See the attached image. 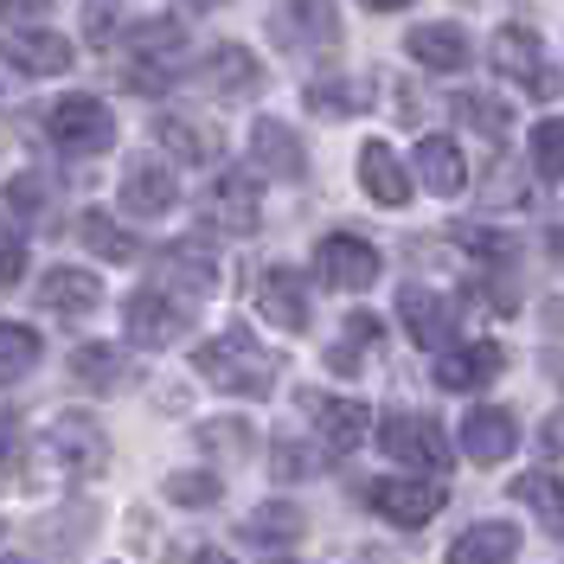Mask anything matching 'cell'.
<instances>
[{"mask_svg":"<svg viewBox=\"0 0 564 564\" xmlns=\"http://www.w3.org/2000/svg\"><path fill=\"white\" fill-rule=\"evenodd\" d=\"M45 129H52V141L65 148V154H104V148H116V116H109L104 97H65V104H52V116H45Z\"/></svg>","mask_w":564,"mask_h":564,"instance_id":"2","label":"cell"},{"mask_svg":"<svg viewBox=\"0 0 564 564\" xmlns=\"http://www.w3.org/2000/svg\"><path fill=\"white\" fill-rule=\"evenodd\" d=\"M302 411L315 417V430L334 443V449H359L366 430H372V411L352 404V398H327V391H302Z\"/></svg>","mask_w":564,"mask_h":564,"instance_id":"12","label":"cell"},{"mask_svg":"<svg viewBox=\"0 0 564 564\" xmlns=\"http://www.w3.org/2000/svg\"><path fill=\"white\" fill-rule=\"evenodd\" d=\"M199 84L225 90V97H245V90H257V58H250L245 45H218V52H206V65H199Z\"/></svg>","mask_w":564,"mask_h":564,"instance_id":"23","label":"cell"},{"mask_svg":"<svg viewBox=\"0 0 564 564\" xmlns=\"http://www.w3.org/2000/svg\"><path fill=\"white\" fill-rule=\"evenodd\" d=\"M180 39H186V33H180L174 20H141L129 45H135L141 58H174V52H180Z\"/></svg>","mask_w":564,"mask_h":564,"instance_id":"33","label":"cell"},{"mask_svg":"<svg viewBox=\"0 0 564 564\" xmlns=\"http://www.w3.org/2000/svg\"><path fill=\"white\" fill-rule=\"evenodd\" d=\"M276 564H289V558H276Z\"/></svg>","mask_w":564,"mask_h":564,"instance_id":"48","label":"cell"},{"mask_svg":"<svg viewBox=\"0 0 564 564\" xmlns=\"http://www.w3.org/2000/svg\"><path fill=\"white\" fill-rule=\"evenodd\" d=\"M359 186H366L379 206H404V199H411V174H404V161L391 154L386 141H366V148H359Z\"/></svg>","mask_w":564,"mask_h":564,"instance_id":"19","label":"cell"},{"mask_svg":"<svg viewBox=\"0 0 564 564\" xmlns=\"http://www.w3.org/2000/svg\"><path fill=\"white\" fill-rule=\"evenodd\" d=\"M70 372H77L90 391H109V386H122V352L116 347H77Z\"/></svg>","mask_w":564,"mask_h":564,"instance_id":"28","label":"cell"},{"mask_svg":"<svg viewBox=\"0 0 564 564\" xmlns=\"http://www.w3.org/2000/svg\"><path fill=\"white\" fill-rule=\"evenodd\" d=\"M315 263H321V282H334V289H372V282H379V270H386V257L366 245V238H352V231L321 238Z\"/></svg>","mask_w":564,"mask_h":564,"instance_id":"8","label":"cell"},{"mask_svg":"<svg viewBox=\"0 0 564 564\" xmlns=\"http://www.w3.org/2000/svg\"><path fill=\"white\" fill-rule=\"evenodd\" d=\"M532 167L545 180H564V116H552V122L532 129Z\"/></svg>","mask_w":564,"mask_h":564,"instance_id":"32","label":"cell"},{"mask_svg":"<svg viewBox=\"0 0 564 564\" xmlns=\"http://www.w3.org/2000/svg\"><path fill=\"white\" fill-rule=\"evenodd\" d=\"M45 449H52V462L65 468L70 481H97V475L109 468V436L90 417H77V411L52 417V430H45Z\"/></svg>","mask_w":564,"mask_h":564,"instance_id":"3","label":"cell"},{"mask_svg":"<svg viewBox=\"0 0 564 564\" xmlns=\"http://www.w3.org/2000/svg\"><path fill=\"white\" fill-rule=\"evenodd\" d=\"M245 532L257 545H295V539H302V513H295V507H257L245 520Z\"/></svg>","mask_w":564,"mask_h":564,"instance_id":"27","label":"cell"},{"mask_svg":"<svg viewBox=\"0 0 564 564\" xmlns=\"http://www.w3.org/2000/svg\"><path fill=\"white\" fill-rule=\"evenodd\" d=\"M552 250H558V257H564V225H558V231H552Z\"/></svg>","mask_w":564,"mask_h":564,"instance_id":"45","label":"cell"},{"mask_svg":"<svg viewBox=\"0 0 564 564\" xmlns=\"http://www.w3.org/2000/svg\"><path fill=\"white\" fill-rule=\"evenodd\" d=\"M39 302L52 315H90L104 302V282L90 276V270H52V276L39 282Z\"/></svg>","mask_w":564,"mask_h":564,"instance_id":"22","label":"cell"},{"mask_svg":"<svg viewBox=\"0 0 564 564\" xmlns=\"http://www.w3.org/2000/svg\"><path fill=\"white\" fill-rule=\"evenodd\" d=\"M513 552H520V532L507 520H475L449 545V564H513Z\"/></svg>","mask_w":564,"mask_h":564,"instance_id":"20","label":"cell"},{"mask_svg":"<svg viewBox=\"0 0 564 564\" xmlns=\"http://www.w3.org/2000/svg\"><path fill=\"white\" fill-rule=\"evenodd\" d=\"M494 70L507 84H527V97H552L558 90V77H552L545 52H539V33H527V26H500L494 33Z\"/></svg>","mask_w":564,"mask_h":564,"instance_id":"6","label":"cell"},{"mask_svg":"<svg viewBox=\"0 0 564 564\" xmlns=\"http://www.w3.org/2000/svg\"><path fill=\"white\" fill-rule=\"evenodd\" d=\"M180 199V180L167 161H129V174H122V206L141 212V218H154V212H174Z\"/></svg>","mask_w":564,"mask_h":564,"instance_id":"15","label":"cell"},{"mask_svg":"<svg viewBox=\"0 0 564 564\" xmlns=\"http://www.w3.org/2000/svg\"><path fill=\"white\" fill-rule=\"evenodd\" d=\"M500 366H507V352L494 347V340H475V347H443L436 359V386L443 391H481L500 379Z\"/></svg>","mask_w":564,"mask_h":564,"instance_id":"11","label":"cell"},{"mask_svg":"<svg viewBox=\"0 0 564 564\" xmlns=\"http://www.w3.org/2000/svg\"><path fill=\"white\" fill-rule=\"evenodd\" d=\"M545 449H552V456H564V411H552V417H545Z\"/></svg>","mask_w":564,"mask_h":564,"instance_id":"42","label":"cell"},{"mask_svg":"<svg viewBox=\"0 0 564 564\" xmlns=\"http://www.w3.org/2000/svg\"><path fill=\"white\" fill-rule=\"evenodd\" d=\"M379 334H386V327H379L372 315H352L347 334H340V347L327 352V366H334V372H359V359L379 347Z\"/></svg>","mask_w":564,"mask_h":564,"instance_id":"26","label":"cell"},{"mask_svg":"<svg viewBox=\"0 0 564 564\" xmlns=\"http://www.w3.org/2000/svg\"><path fill=\"white\" fill-rule=\"evenodd\" d=\"M167 276H180L193 295H206V289H218V263L206 257V245H199V238H186V245L167 250Z\"/></svg>","mask_w":564,"mask_h":564,"instance_id":"25","label":"cell"},{"mask_svg":"<svg viewBox=\"0 0 564 564\" xmlns=\"http://www.w3.org/2000/svg\"><path fill=\"white\" fill-rule=\"evenodd\" d=\"M26 276V245L13 231H0V282H20Z\"/></svg>","mask_w":564,"mask_h":564,"instance_id":"38","label":"cell"},{"mask_svg":"<svg viewBox=\"0 0 564 564\" xmlns=\"http://www.w3.org/2000/svg\"><path fill=\"white\" fill-rule=\"evenodd\" d=\"M552 327H564V302H552Z\"/></svg>","mask_w":564,"mask_h":564,"instance_id":"44","label":"cell"},{"mask_svg":"<svg viewBox=\"0 0 564 564\" xmlns=\"http://www.w3.org/2000/svg\"><path fill=\"white\" fill-rule=\"evenodd\" d=\"M13 449H20V423L0 417V488H7V468H13Z\"/></svg>","mask_w":564,"mask_h":564,"instance_id":"40","label":"cell"},{"mask_svg":"<svg viewBox=\"0 0 564 564\" xmlns=\"http://www.w3.org/2000/svg\"><path fill=\"white\" fill-rule=\"evenodd\" d=\"M33 366H39V334L20 327V321H0V386L26 379Z\"/></svg>","mask_w":564,"mask_h":564,"instance_id":"24","label":"cell"},{"mask_svg":"<svg viewBox=\"0 0 564 564\" xmlns=\"http://www.w3.org/2000/svg\"><path fill=\"white\" fill-rule=\"evenodd\" d=\"M398 315H404V334H411L417 347H449V340H456V302L436 295V289H423V282H411V289L398 295Z\"/></svg>","mask_w":564,"mask_h":564,"instance_id":"10","label":"cell"},{"mask_svg":"<svg viewBox=\"0 0 564 564\" xmlns=\"http://www.w3.org/2000/svg\"><path fill=\"white\" fill-rule=\"evenodd\" d=\"M186 7H218V0H186Z\"/></svg>","mask_w":564,"mask_h":564,"instance_id":"46","label":"cell"},{"mask_svg":"<svg viewBox=\"0 0 564 564\" xmlns=\"http://www.w3.org/2000/svg\"><path fill=\"white\" fill-rule=\"evenodd\" d=\"M411 174L423 180V193H462L468 161H462V148L449 135H423L417 148H411Z\"/></svg>","mask_w":564,"mask_h":564,"instance_id":"17","label":"cell"},{"mask_svg":"<svg viewBox=\"0 0 564 564\" xmlns=\"http://www.w3.org/2000/svg\"><path fill=\"white\" fill-rule=\"evenodd\" d=\"M52 13V0H0V20L7 26H39Z\"/></svg>","mask_w":564,"mask_h":564,"instance_id":"37","label":"cell"},{"mask_svg":"<svg viewBox=\"0 0 564 564\" xmlns=\"http://www.w3.org/2000/svg\"><path fill=\"white\" fill-rule=\"evenodd\" d=\"M174 564H231V558H225V552H212V545H180Z\"/></svg>","mask_w":564,"mask_h":564,"instance_id":"41","label":"cell"},{"mask_svg":"<svg viewBox=\"0 0 564 564\" xmlns=\"http://www.w3.org/2000/svg\"><path fill=\"white\" fill-rule=\"evenodd\" d=\"M411 58L423 70H462L468 65V33H462L456 20H430L411 33Z\"/></svg>","mask_w":564,"mask_h":564,"instance_id":"21","label":"cell"},{"mask_svg":"<svg viewBox=\"0 0 564 564\" xmlns=\"http://www.w3.org/2000/svg\"><path fill=\"white\" fill-rule=\"evenodd\" d=\"M456 116L468 122V129H481L488 141L507 135V109L494 104V97H456Z\"/></svg>","mask_w":564,"mask_h":564,"instance_id":"34","label":"cell"},{"mask_svg":"<svg viewBox=\"0 0 564 564\" xmlns=\"http://www.w3.org/2000/svg\"><path fill=\"white\" fill-rule=\"evenodd\" d=\"M513 443H520V423L507 417L500 404H475V411L462 417V449L475 462H507Z\"/></svg>","mask_w":564,"mask_h":564,"instance_id":"14","label":"cell"},{"mask_svg":"<svg viewBox=\"0 0 564 564\" xmlns=\"http://www.w3.org/2000/svg\"><path fill=\"white\" fill-rule=\"evenodd\" d=\"M84 245L97 250V257H109V263H129V257H135V238H129L122 225H109L104 212L84 218Z\"/></svg>","mask_w":564,"mask_h":564,"instance_id":"29","label":"cell"},{"mask_svg":"<svg viewBox=\"0 0 564 564\" xmlns=\"http://www.w3.org/2000/svg\"><path fill=\"white\" fill-rule=\"evenodd\" d=\"M7 564H26V558H7Z\"/></svg>","mask_w":564,"mask_h":564,"instance_id":"47","label":"cell"},{"mask_svg":"<svg viewBox=\"0 0 564 564\" xmlns=\"http://www.w3.org/2000/svg\"><path fill=\"white\" fill-rule=\"evenodd\" d=\"M154 135L167 141L180 161H206V141H199V129H193V122H174V116H161V122H154Z\"/></svg>","mask_w":564,"mask_h":564,"instance_id":"35","label":"cell"},{"mask_svg":"<svg viewBox=\"0 0 564 564\" xmlns=\"http://www.w3.org/2000/svg\"><path fill=\"white\" fill-rule=\"evenodd\" d=\"M193 366H199V379H206V386L231 391V398H263V391L276 386V359L257 347L245 327H225L218 340L193 347Z\"/></svg>","mask_w":564,"mask_h":564,"instance_id":"1","label":"cell"},{"mask_svg":"<svg viewBox=\"0 0 564 564\" xmlns=\"http://www.w3.org/2000/svg\"><path fill=\"white\" fill-rule=\"evenodd\" d=\"M366 500H372V513H386L391 527H430L443 507H449V488L436 481V475H411V481H372L366 488Z\"/></svg>","mask_w":564,"mask_h":564,"instance_id":"4","label":"cell"},{"mask_svg":"<svg viewBox=\"0 0 564 564\" xmlns=\"http://www.w3.org/2000/svg\"><path fill=\"white\" fill-rule=\"evenodd\" d=\"M513 500L539 507V513H545V527L564 532V488H558V481H545V475H527V481H513Z\"/></svg>","mask_w":564,"mask_h":564,"instance_id":"30","label":"cell"},{"mask_svg":"<svg viewBox=\"0 0 564 564\" xmlns=\"http://www.w3.org/2000/svg\"><path fill=\"white\" fill-rule=\"evenodd\" d=\"M372 13H398V7H411V0H366Z\"/></svg>","mask_w":564,"mask_h":564,"instance_id":"43","label":"cell"},{"mask_svg":"<svg viewBox=\"0 0 564 564\" xmlns=\"http://www.w3.org/2000/svg\"><path fill=\"white\" fill-rule=\"evenodd\" d=\"M257 308H263L270 327L302 334V327H308V289H302L295 270H263V282H257Z\"/></svg>","mask_w":564,"mask_h":564,"instance_id":"13","label":"cell"},{"mask_svg":"<svg viewBox=\"0 0 564 564\" xmlns=\"http://www.w3.org/2000/svg\"><path fill=\"white\" fill-rule=\"evenodd\" d=\"M39 212V180H7L0 186V231H13L20 238V225Z\"/></svg>","mask_w":564,"mask_h":564,"instance_id":"31","label":"cell"},{"mask_svg":"<svg viewBox=\"0 0 564 564\" xmlns=\"http://www.w3.org/2000/svg\"><path fill=\"white\" fill-rule=\"evenodd\" d=\"M199 212H206V225H218V231H257V193H250L245 174H218L206 186Z\"/></svg>","mask_w":564,"mask_h":564,"instance_id":"16","label":"cell"},{"mask_svg":"<svg viewBox=\"0 0 564 564\" xmlns=\"http://www.w3.org/2000/svg\"><path fill=\"white\" fill-rule=\"evenodd\" d=\"M250 161H257V174H270V180H295L308 167V154H302V141H295L289 122H257L250 129Z\"/></svg>","mask_w":564,"mask_h":564,"instance_id":"18","label":"cell"},{"mask_svg":"<svg viewBox=\"0 0 564 564\" xmlns=\"http://www.w3.org/2000/svg\"><path fill=\"white\" fill-rule=\"evenodd\" d=\"M167 500H218V475H180V481H167Z\"/></svg>","mask_w":564,"mask_h":564,"instance_id":"36","label":"cell"},{"mask_svg":"<svg viewBox=\"0 0 564 564\" xmlns=\"http://www.w3.org/2000/svg\"><path fill=\"white\" fill-rule=\"evenodd\" d=\"M379 443H386V456L404 462V468H449V436H443L430 417L391 411V417L379 423Z\"/></svg>","mask_w":564,"mask_h":564,"instance_id":"5","label":"cell"},{"mask_svg":"<svg viewBox=\"0 0 564 564\" xmlns=\"http://www.w3.org/2000/svg\"><path fill=\"white\" fill-rule=\"evenodd\" d=\"M0 58L13 70H26V77H58V70H70V39L45 33V26H7Z\"/></svg>","mask_w":564,"mask_h":564,"instance_id":"9","label":"cell"},{"mask_svg":"<svg viewBox=\"0 0 564 564\" xmlns=\"http://www.w3.org/2000/svg\"><path fill=\"white\" fill-rule=\"evenodd\" d=\"M186 327H193V308H186L180 295H167V289H135V295H129V340L167 347Z\"/></svg>","mask_w":564,"mask_h":564,"instance_id":"7","label":"cell"},{"mask_svg":"<svg viewBox=\"0 0 564 564\" xmlns=\"http://www.w3.org/2000/svg\"><path fill=\"white\" fill-rule=\"evenodd\" d=\"M308 104L327 109V116H347V109L359 104V97H347V84H315V90H308Z\"/></svg>","mask_w":564,"mask_h":564,"instance_id":"39","label":"cell"}]
</instances>
